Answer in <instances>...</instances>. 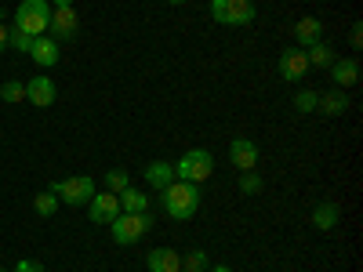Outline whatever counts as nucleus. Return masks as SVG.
<instances>
[{
	"label": "nucleus",
	"instance_id": "obj_1",
	"mask_svg": "<svg viewBox=\"0 0 363 272\" xmlns=\"http://www.w3.org/2000/svg\"><path fill=\"white\" fill-rule=\"evenodd\" d=\"M160 207L164 215L174 218V222H189L196 210H200V186H193V181H171L167 189H160Z\"/></svg>",
	"mask_w": 363,
	"mask_h": 272
},
{
	"label": "nucleus",
	"instance_id": "obj_2",
	"mask_svg": "<svg viewBox=\"0 0 363 272\" xmlns=\"http://www.w3.org/2000/svg\"><path fill=\"white\" fill-rule=\"evenodd\" d=\"M211 174H215V157H211L207 149H189V153H182V160H174V178L178 181L203 186Z\"/></svg>",
	"mask_w": 363,
	"mask_h": 272
},
{
	"label": "nucleus",
	"instance_id": "obj_3",
	"mask_svg": "<svg viewBox=\"0 0 363 272\" xmlns=\"http://www.w3.org/2000/svg\"><path fill=\"white\" fill-rule=\"evenodd\" d=\"M15 26L29 37H44L51 26V4L48 0H22L15 8Z\"/></svg>",
	"mask_w": 363,
	"mask_h": 272
},
{
	"label": "nucleus",
	"instance_id": "obj_4",
	"mask_svg": "<svg viewBox=\"0 0 363 272\" xmlns=\"http://www.w3.org/2000/svg\"><path fill=\"white\" fill-rule=\"evenodd\" d=\"M153 229V218H149V210H142V215H116L113 222H109V232H113V239L120 247H131V244H138V239Z\"/></svg>",
	"mask_w": 363,
	"mask_h": 272
},
{
	"label": "nucleus",
	"instance_id": "obj_5",
	"mask_svg": "<svg viewBox=\"0 0 363 272\" xmlns=\"http://www.w3.org/2000/svg\"><path fill=\"white\" fill-rule=\"evenodd\" d=\"M211 18L218 26H251L255 22V0H211Z\"/></svg>",
	"mask_w": 363,
	"mask_h": 272
},
{
	"label": "nucleus",
	"instance_id": "obj_6",
	"mask_svg": "<svg viewBox=\"0 0 363 272\" xmlns=\"http://www.w3.org/2000/svg\"><path fill=\"white\" fill-rule=\"evenodd\" d=\"M51 193L58 196V203H66V207H87L91 196H95V181H91L87 174H73V178L55 181Z\"/></svg>",
	"mask_w": 363,
	"mask_h": 272
},
{
	"label": "nucleus",
	"instance_id": "obj_7",
	"mask_svg": "<svg viewBox=\"0 0 363 272\" xmlns=\"http://www.w3.org/2000/svg\"><path fill=\"white\" fill-rule=\"evenodd\" d=\"M48 33H51V40H73L77 33H80V18H77V11L73 8H55L51 11V26H48Z\"/></svg>",
	"mask_w": 363,
	"mask_h": 272
},
{
	"label": "nucleus",
	"instance_id": "obj_8",
	"mask_svg": "<svg viewBox=\"0 0 363 272\" xmlns=\"http://www.w3.org/2000/svg\"><path fill=\"white\" fill-rule=\"evenodd\" d=\"M120 215V200H116V193H95L91 196V203H87V218L95 222V225H109L113 218Z\"/></svg>",
	"mask_w": 363,
	"mask_h": 272
},
{
	"label": "nucleus",
	"instance_id": "obj_9",
	"mask_svg": "<svg viewBox=\"0 0 363 272\" xmlns=\"http://www.w3.org/2000/svg\"><path fill=\"white\" fill-rule=\"evenodd\" d=\"M277 69H280V76H284L287 84L306 80V73H309V58H306V51H301V47H287V51L280 55Z\"/></svg>",
	"mask_w": 363,
	"mask_h": 272
},
{
	"label": "nucleus",
	"instance_id": "obj_10",
	"mask_svg": "<svg viewBox=\"0 0 363 272\" xmlns=\"http://www.w3.org/2000/svg\"><path fill=\"white\" fill-rule=\"evenodd\" d=\"M55 98H58V91H55V80L48 73H37L33 80H26V102H33L37 109H48Z\"/></svg>",
	"mask_w": 363,
	"mask_h": 272
},
{
	"label": "nucleus",
	"instance_id": "obj_11",
	"mask_svg": "<svg viewBox=\"0 0 363 272\" xmlns=\"http://www.w3.org/2000/svg\"><path fill=\"white\" fill-rule=\"evenodd\" d=\"M229 160L236 171H255L258 167V145L255 138H233L229 142Z\"/></svg>",
	"mask_w": 363,
	"mask_h": 272
},
{
	"label": "nucleus",
	"instance_id": "obj_12",
	"mask_svg": "<svg viewBox=\"0 0 363 272\" xmlns=\"http://www.w3.org/2000/svg\"><path fill=\"white\" fill-rule=\"evenodd\" d=\"M330 80H335L338 91L356 87L359 84V62L356 58H335V62H330Z\"/></svg>",
	"mask_w": 363,
	"mask_h": 272
},
{
	"label": "nucleus",
	"instance_id": "obj_13",
	"mask_svg": "<svg viewBox=\"0 0 363 272\" xmlns=\"http://www.w3.org/2000/svg\"><path fill=\"white\" fill-rule=\"evenodd\" d=\"M320 40H323V22H320V18L306 15V18L294 22V44H298L301 51L313 47V44H320Z\"/></svg>",
	"mask_w": 363,
	"mask_h": 272
},
{
	"label": "nucleus",
	"instance_id": "obj_14",
	"mask_svg": "<svg viewBox=\"0 0 363 272\" xmlns=\"http://www.w3.org/2000/svg\"><path fill=\"white\" fill-rule=\"evenodd\" d=\"M142 178H145V186L149 189H167L171 181H174V164L171 160H153V164H145V171H142Z\"/></svg>",
	"mask_w": 363,
	"mask_h": 272
},
{
	"label": "nucleus",
	"instance_id": "obj_15",
	"mask_svg": "<svg viewBox=\"0 0 363 272\" xmlns=\"http://www.w3.org/2000/svg\"><path fill=\"white\" fill-rule=\"evenodd\" d=\"M29 55H33V62H37L40 69H51V66H58V58H62V51H58V40H51L48 33L33 40Z\"/></svg>",
	"mask_w": 363,
	"mask_h": 272
},
{
	"label": "nucleus",
	"instance_id": "obj_16",
	"mask_svg": "<svg viewBox=\"0 0 363 272\" xmlns=\"http://www.w3.org/2000/svg\"><path fill=\"white\" fill-rule=\"evenodd\" d=\"M145 265L149 272H182V254L171 247H153L145 254Z\"/></svg>",
	"mask_w": 363,
	"mask_h": 272
},
{
	"label": "nucleus",
	"instance_id": "obj_17",
	"mask_svg": "<svg viewBox=\"0 0 363 272\" xmlns=\"http://www.w3.org/2000/svg\"><path fill=\"white\" fill-rule=\"evenodd\" d=\"M313 225H316L320 232H330L335 225H342V207H338L335 200H320V203L313 207Z\"/></svg>",
	"mask_w": 363,
	"mask_h": 272
},
{
	"label": "nucleus",
	"instance_id": "obj_18",
	"mask_svg": "<svg viewBox=\"0 0 363 272\" xmlns=\"http://www.w3.org/2000/svg\"><path fill=\"white\" fill-rule=\"evenodd\" d=\"M316 113H323V116H345L349 113V95L345 91H327V95H320V106H316Z\"/></svg>",
	"mask_w": 363,
	"mask_h": 272
},
{
	"label": "nucleus",
	"instance_id": "obj_19",
	"mask_svg": "<svg viewBox=\"0 0 363 272\" xmlns=\"http://www.w3.org/2000/svg\"><path fill=\"white\" fill-rule=\"evenodd\" d=\"M120 200V215H142V210H149V196L138 193L135 186H128L124 193H116Z\"/></svg>",
	"mask_w": 363,
	"mask_h": 272
},
{
	"label": "nucleus",
	"instance_id": "obj_20",
	"mask_svg": "<svg viewBox=\"0 0 363 272\" xmlns=\"http://www.w3.org/2000/svg\"><path fill=\"white\" fill-rule=\"evenodd\" d=\"M306 58H309V66H316V69H330V62H335V47H330V44H313V47H306Z\"/></svg>",
	"mask_w": 363,
	"mask_h": 272
},
{
	"label": "nucleus",
	"instance_id": "obj_21",
	"mask_svg": "<svg viewBox=\"0 0 363 272\" xmlns=\"http://www.w3.org/2000/svg\"><path fill=\"white\" fill-rule=\"evenodd\" d=\"M207 265H211V258L200 247H193L189 254H182V272H207Z\"/></svg>",
	"mask_w": 363,
	"mask_h": 272
},
{
	"label": "nucleus",
	"instance_id": "obj_22",
	"mask_svg": "<svg viewBox=\"0 0 363 272\" xmlns=\"http://www.w3.org/2000/svg\"><path fill=\"white\" fill-rule=\"evenodd\" d=\"M128 186H131V174H128L124 167H109V171H106V189H109V193H124Z\"/></svg>",
	"mask_w": 363,
	"mask_h": 272
},
{
	"label": "nucleus",
	"instance_id": "obj_23",
	"mask_svg": "<svg viewBox=\"0 0 363 272\" xmlns=\"http://www.w3.org/2000/svg\"><path fill=\"white\" fill-rule=\"evenodd\" d=\"M33 210H37L40 218H51L55 210H58V196H55L51 189H48V193H37V196H33Z\"/></svg>",
	"mask_w": 363,
	"mask_h": 272
},
{
	"label": "nucleus",
	"instance_id": "obj_24",
	"mask_svg": "<svg viewBox=\"0 0 363 272\" xmlns=\"http://www.w3.org/2000/svg\"><path fill=\"white\" fill-rule=\"evenodd\" d=\"M316 106H320V95L313 87H301L298 95H294V109L298 113H316Z\"/></svg>",
	"mask_w": 363,
	"mask_h": 272
},
{
	"label": "nucleus",
	"instance_id": "obj_25",
	"mask_svg": "<svg viewBox=\"0 0 363 272\" xmlns=\"http://www.w3.org/2000/svg\"><path fill=\"white\" fill-rule=\"evenodd\" d=\"M240 193H244V196H258L262 193V174L258 171H240Z\"/></svg>",
	"mask_w": 363,
	"mask_h": 272
},
{
	"label": "nucleus",
	"instance_id": "obj_26",
	"mask_svg": "<svg viewBox=\"0 0 363 272\" xmlns=\"http://www.w3.org/2000/svg\"><path fill=\"white\" fill-rule=\"evenodd\" d=\"M33 40H37V37L22 33L18 26H8V47H11V51H29V47H33Z\"/></svg>",
	"mask_w": 363,
	"mask_h": 272
},
{
	"label": "nucleus",
	"instance_id": "obj_27",
	"mask_svg": "<svg viewBox=\"0 0 363 272\" xmlns=\"http://www.w3.org/2000/svg\"><path fill=\"white\" fill-rule=\"evenodd\" d=\"M0 98L4 102H26V84L22 80H8L4 87H0Z\"/></svg>",
	"mask_w": 363,
	"mask_h": 272
},
{
	"label": "nucleus",
	"instance_id": "obj_28",
	"mask_svg": "<svg viewBox=\"0 0 363 272\" xmlns=\"http://www.w3.org/2000/svg\"><path fill=\"white\" fill-rule=\"evenodd\" d=\"M349 44H352V51L363 47V26L359 22H352V29H349Z\"/></svg>",
	"mask_w": 363,
	"mask_h": 272
},
{
	"label": "nucleus",
	"instance_id": "obj_29",
	"mask_svg": "<svg viewBox=\"0 0 363 272\" xmlns=\"http://www.w3.org/2000/svg\"><path fill=\"white\" fill-rule=\"evenodd\" d=\"M15 272H44V265H40V261H33V258H22V261L15 265Z\"/></svg>",
	"mask_w": 363,
	"mask_h": 272
},
{
	"label": "nucleus",
	"instance_id": "obj_30",
	"mask_svg": "<svg viewBox=\"0 0 363 272\" xmlns=\"http://www.w3.org/2000/svg\"><path fill=\"white\" fill-rule=\"evenodd\" d=\"M0 51H8V26L0 22Z\"/></svg>",
	"mask_w": 363,
	"mask_h": 272
},
{
	"label": "nucleus",
	"instance_id": "obj_31",
	"mask_svg": "<svg viewBox=\"0 0 363 272\" xmlns=\"http://www.w3.org/2000/svg\"><path fill=\"white\" fill-rule=\"evenodd\" d=\"M51 8H73V0H48Z\"/></svg>",
	"mask_w": 363,
	"mask_h": 272
},
{
	"label": "nucleus",
	"instance_id": "obj_32",
	"mask_svg": "<svg viewBox=\"0 0 363 272\" xmlns=\"http://www.w3.org/2000/svg\"><path fill=\"white\" fill-rule=\"evenodd\" d=\"M207 272H233L229 265H207Z\"/></svg>",
	"mask_w": 363,
	"mask_h": 272
},
{
	"label": "nucleus",
	"instance_id": "obj_33",
	"mask_svg": "<svg viewBox=\"0 0 363 272\" xmlns=\"http://www.w3.org/2000/svg\"><path fill=\"white\" fill-rule=\"evenodd\" d=\"M167 4H171V8H178V4H186V0H167Z\"/></svg>",
	"mask_w": 363,
	"mask_h": 272
},
{
	"label": "nucleus",
	"instance_id": "obj_34",
	"mask_svg": "<svg viewBox=\"0 0 363 272\" xmlns=\"http://www.w3.org/2000/svg\"><path fill=\"white\" fill-rule=\"evenodd\" d=\"M0 272H8V268H0Z\"/></svg>",
	"mask_w": 363,
	"mask_h": 272
}]
</instances>
